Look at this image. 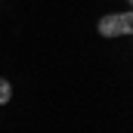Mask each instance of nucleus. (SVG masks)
<instances>
[{"label":"nucleus","instance_id":"obj_4","mask_svg":"<svg viewBox=\"0 0 133 133\" xmlns=\"http://www.w3.org/2000/svg\"><path fill=\"white\" fill-rule=\"evenodd\" d=\"M130 6H133V0H130Z\"/></svg>","mask_w":133,"mask_h":133},{"label":"nucleus","instance_id":"obj_1","mask_svg":"<svg viewBox=\"0 0 133 133\" xmlns=\"http://www.w3.org/2000/svg\"><path fill=\"white\" fill-rule=\"evenodd\" d=\"M99 37H121L124 28H121V16H102L99 25H96Z\"/></svg>","mask_w":133,"mask_h":133},{"label":"nucleus","instance_id":"obj_3","mask_svg":"<svg viewBox=\"0 0 133 133\" xmlns=\"http://www.w3.org/2000/svg\"><path fill=\"white\" fill-rule=\"evenodd\" d=\"M121 28H124V34H133V9L121 16Z\"/></svg>","mask_w":133,"mask_h":133},{"label":"nucleus","instance_id":"obj_2","mask_svg":"<svg viewBox=\"0 0 133 133\" xmlns=\"http://www.w3.org/2000/svg\"><path fill=\"white\" fill-rule=\"evenodd\" d=\"M9 99H12V87H9V81L0 77V105H6Z\"/></svg>","mask_w":133,"mask_h":133}]
</instances>
